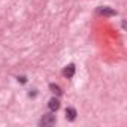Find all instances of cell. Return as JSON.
Returning a JSON list of instances; mask_svg holds the SVG:
<instances>
[{
	"instance_id": "cell-1",
	"label": "cell",
	"mask_w": 127,
	"mask_h": 127,
	"mask_svg": "<svg viewBox=\"0 0 127 127\" xmlns=\"http://www.w3.org/2000/svg\"><path fill=\"white\" fill-rule=\"evenodd\" d=\"M55 123V115L52 114H45L40 120V126H52Z\"/></svg>"
},
{
	"instance_id": "cell-2",
	"label": "cell",
	"mask_w": 127,
	"mask_h": 127,
	"mask_svg": "<svg viewBox=\"0 0 127 127\" xmlns=\"http://www.w3.org/2000/svg\"><path fill=\"white\" fill-rule=\"evenodd\" d=\"M73 75H75V64H67L64 69H63V76L72 78Z\"/></svg>"
},
{
	"instance_id": "cell-3",
	"label": "cell",
	"mask_w": 127,
	"mask_h": 127,
	"mask_svg": "<svg viewBox=\"0 0 127 127\" xmlns=\"http://www.w3.org/2000/svg\"><path fill=\"white\" fill-rule=\"evenodd\" d=\"M48 108H49V111L55 112V111L60 108V100H58V99H55V97L49 99V102H48Z\"/></svg>"
},
{
	"instance_id": "cell-4",
	"label": "cell",
	"mask_w": 127,
	"mask_h": 127,
	"mask_svg": "<svg viewBox=\"0 0 127 127\" xmlns=\"http://www.w3.org/2000/svg\"><path fill=\"white\" fill-rule=\"evenodd\" d=\"M99 14L106 15V17H114V15H117V11H114L111 8H100L99 9Z\"/></svg>"
},
{
	"instance_id": "cell-5",
	"label": "cell",
	"mask_w": 127,
	"mask_h": 127,
	"mask_svg": "<svg viewBox=\"0 0 127 127\" xmlns=\"http://www.w3.org/2000/svg\"><path fill=\"white\" fill-rule=\"evenodd\" d=\"M75 118H76V109L75 108H67L66 109V120L73 121Z\"/></svg>"
},
{
	"instance_id": "cell-6",
	"label": "cell",
	"mask_w": 127,
	"mask_h": 127,
	"mask_svg": "<svg viewBox=\"0 0 127 127\" xmlns=\"http://www.w3.org/2000/svg\"><path fill=\"white\" fill-rule=\"evenodd\" d=\"M49 88L52 90V93H55V94L61 96V88H60L58 85H55V84H49Z\"/></svg>"
},
{
	"instance_id": "cell-7",
	"label": "cell",
	"mask_w": 127,
	"mask_h": 127,
	"mask_svg": "<svg viewBox=\"0 0 127 127\" xmlns=\"http://www.w3.org/2000/svg\"><path fill=\"white\" fill-rule=\"evenodd\" d=\"M18 81H20V82H23V84H24V82H26V81H27V79H26V76H18Z\"/></svg>"
}]
</instances>
